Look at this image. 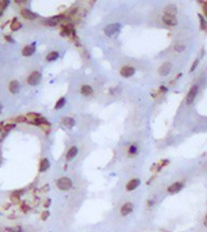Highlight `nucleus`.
<instances>
[{"mask_svg":"<svg viewBox=\"0 0 207 232\" xmlns=\"http://www.w3.org/2000/svg\"><path fill=\"white\" fill-rule=\"evenodd\" d=\"M184 50H186V46H184L183 44H177L176 46H175V50H176V52H178V53H180V52H183Z\"/></svg>","mask_w":207,"mask_h":232,"instance_id":"24","label":"nucleus"},{"mask_svg":"<svg viewBox=\"0 0 207 232\" xmlns=\"http://www.w3.org/2000/svg\"><path fill=\"white\" fill-rule=\"evenodd\" d=\"M65 102H66L65 98H60V100L57 101L56 105H55V109H56V110H58V109H60V108H63V106L65 105Z\"/></svg>","mask_w":207,"mask_h":232,"instance_id":"22","label":"nucleus"},{"mask_svg":"<svg viewBox=\"0 0 207 232\" xmlns=\"http://www.w3.org/2000/svg\"><path fill=\"white\" fill-rule=\"evenodd\" d=\"M9 88H10V91L12 94H16L18 90H20V83L17 81H12L9 85Z\"/></svg>","mask_w":207,"mask_h":232,"instance_id":"15","label":"nucleus"},{"mask_svg":"<svg viewBox=\"0 0 207 232\" xmlns=\"http://www.w3.org/2000/svg\"><path fill=\"white\" fill-rule=\"evenodd\" d=\"M58 56H60V55H58L57 52H51V53L46 56V60H48V61H53V60L58 58Z\"/></svg>","mask_w":207,"mask_h":232,"instance_id":"21","label":"nucleus"},{"mask_svg":"<svg viewBox=\"0 0 207 232\" xmlns=\"http://www.w3.org/2000/svg\"><path fill=\"white\" fill-rule=\"evenodd\" d=\"M139 184H140V181L137 179H134L127 183V185H126V189H127L128 191H130V190H134Z\"/></svg>","mask_w":207,"mask_h":232,"instance_id":"12","label":"nucleus"},{"mask_svg":"<svg viewBox=\"0 0 207 232\" xmlns=\"http://www.w3.org/2000/svg\"><path fill=\"white\" fill-rule=\"evenodd\" d=\"M0 163H1V160H0Z\"/></svg>","mask_w":207,"mask_h":232,"instance_id":"33","label":"nucleus"},{"mask_svg":"<svg viewBox=\"0 0 207 232\" xmlns=\"http://www.w3.org/2000/svg\"><path fill=\"white\" fill-rule=\"evenodd\" d=\"M162 20H163L164 24H166L168 26H175L177 24V18L175 16H172V15L164 14L163 17H162Z\"/></svg>","mask_w":207,"mask_h":232,"instance_id":"6","label":"nucleus"},{"mask_svg":"<svg viewBox=\"0 0 207 232\" xmlns=\"http://www.w3.org/2000/svg\"><path fill=\"white\" fill-rule=\"evenodd\" d=\"M56 186L60 190H68L72 186V182H71V179H68V177H62V179H57Z\"/></svg>","mask_w":207,"mask_h":232,"instance_id":"2","label":"nucleus"},{"mask_svg":"<svg viewBox=\"0 0 207 232\" xmlns=\"http://www.w3.org/2000/svg\"><path fill=\"white\" fill-rule=\"evenodd\" d=\"M176 13H177V9H176V6H174V4H169V6H167L166 9H165V14L166 15L175 16Z\"/></svg>","mask_w":207,"mask_h":232,"instance_id":"14","label":"nucleus"},{"mask_svg":"<svg viewBox=\"0 0 207 232\" xmlns=\"http://www.w3.org/2000/svg\"><path fill=\"white\" fill-rule=\"evenodd\" d=\"M63 15H57V16H54V17H51L50 20H46V24H48L49 26H54V25H56V24H58V23L60 22V20H63Z\"/></svg>","mask_w":207,"mask_h":232,"instance_id":"11","label":"nucleus"},{"mask_svg":"<svg viewBox=\"0 0 207 232\" xmlns=\"http://www.w3.org/2000/svg\"><path fill=\"white\" fill-rule=\"evenodd\" d=\"M1 131H2V128H1V125H0V133H1Z\"/></svg>","mask_w":207,"mask_h":232,"instance_id":"31","label":"nucleus"},{"mask_svg":"<svg viewBox=\"0 0 207 232\" xmlns=\"http://www.w3.org/2000/svg\"><path fill=\"white\" fill-rule=\"evenodd\" d=\"M49 217V212L46 211V212H43L42 213V216H41V219H43V220H46V218Z\"/></svg>","mask_w":207,"mask_h":232,"instance_id":"27","label":"nucleus"},{"mask_svg":"<svg viewBox=\"0 0 207 232\" xmlns=\"http://www.w3.org/2000/svg\"><path fill=\"white\" fill-rule=\"evenodd\" d=\"M120 73H121V75L124 76V78H130V76L135 74V69H134L133 67H128V66H126V67H123L122 69H121Z\"/></svg>","mask_w":207,"mask_h":232,"instance_id":"5","label":"nucleus"},{"mask_svg":"<svg viewBox=\"0 0 207 232\" xmlns=\"http://www.w3.org/2000/svg\"><path fill=\"white\" fill-rule=\"evenodd\" d=\"M136 151H137V146H136V145H132V146H130V149H128V153H130V155L136 154Z\"/></svg>","mask_w":207,"mask_h":232,"instance_id":"25","label":"nucleus"},{"mask_svg":"<svg viewBox=\"0 0 207 232\" xmlns=\"http://www.w3.org/2000/svg\"><path fill=\"white\" fill-rule=\"evenodd\" d=\"M0 14H1V13H0Z\"/></svg>","mask_w":207,"mask_h":232,"instance_id":"34","label":"nucleus"},{"mask_svg":"<svg viewBox=\"0 0 207 232\" xmlns=\"http://www.w3.org/2000/svg\"><path fill=\"white\" fill-rule=\"evenodd\" d=\"M21 27H22V24H21V23L18 22L16 18H14V20H13V22H12V24H11V30L16 31V30H18Z\"/></svg>","mask_w":207,"mask_h":232,"instance_id":"19","label":"nucleus"},{"mask_svg":"<svg viewBox=\"0 0 207 232\" xmlns=\"http://www.w3.org/2000/svg\"><path fill=\"white\" fill-rule=\"evenodd\" d=\"M133 209H134L133 204L130 203V202H127V203H125L124 205L122 206V209H121V214H122L123 216L128 215V214L133 211Z\"/></svg>","mask_w":207,"mask_h":232,"instance_id":"10","label":"nucleus"},{"mask_svg":"<svg viewBox=\"0 0 207 232\" xmlns=\"http://www.w3.org/2000/svg\"><path fill=\"white\" fill-rule=\"evenodd\" d=\"M1 110H2V106H1V104H0V113H1Z\"/></svg>","mask_w":207,"mask_h":232,"instance_id":"32","label":"nucleus"},{"mask_svg":"<svg viewBox=\"0 0 207 232\" xmlns=\"http://www.w3.org/2000/svg\"><path fill=\"white\" fill-rule=\"evenodd\" d=\"M197 64H199V59H196L195 61H194V64H193L192 68H191V71H193V70H194V69H195L196 66H197Z\"/></svg>","mask_w":207,"mask_h":232,"instance_id":"29","label":"nucleus"},{"mask_svg":"<svg viewBox=\"0 0 207 232\" xmlns=\"http://www.w3.org/2000/svg\"><path fill=\"white\" fill-rule=\"evenodd\" d=\"M121 30V25L116 23V24H109L105 28V34L108 37H116Z\"/></svg>","mask_w":207,"mask_h":232,"instance_id":"1","label":"nucleus"},{"mask_svg":"<svg viewBox=\"0 0 207 232\" xmlns=\"http://www.w3.org/2000/svg\"><path fill=\"white\" fill-rule=\"evenodd\" d=\"M21 13H22V15H23L25 18H27V20H36L38 17V14H36L34 12H31L30 10H27V9H23Z\"/></svg>","mask_w":207,"mask_h":232,"instance_id":"8","label":"nucleus"},{"mask_svg":"<svg viewBox=\"0 0 207 232\" xmlns=\"http://www.w3.org/2000/svg\"><path fill=\"white\" fill-rule=\"evenodd\" d=\"M183 187V184L182 183H174L173 185H170L168 187V192L170 193H177L178 191L181 190V188Z\"/></svg>","mask_w":207,"mask_h":232,"instance_id":"9","label":"nucleus"},{"mask_svg":"<svg viewBox=\"0 0 207 232\" xmlns=\"http://www.w3.org/2000/svg\"><path fill=\"white\" fill-rule=\"evenodd\" d=\"M77 155H78V148L76 147V146L71 147L70 149L68 151V153H67V160L74 159V158L77 156Z\"/></svg>","mask_w":207,"mask_h":232,"instance_id":"16","label":"nucleus"},{"mask_svg":"<svg viewBox=\"0 0 207 232\" xmlns=\"http://www.w3.org/2000/svg\"><path fill=\"white\" fill-rule=\"evenodd\" d=\"M35 53V44L27 45L23 50V55L24 56H31Z\"/></svg>","mask_w":207,"mask_h":232,"instance_id":"13","label":"nucleus"},{"mask_svg":"<svg viewBox=\"0 0 207 232\" xmlns=\"http://www.w3.org/2000/svg\"><path fill=\"white\" fill-rule=\"evenodd\" d=\"M40 80H41V74H40L39 72H37V71H35V72H32L30 75H29L27 82H28L29 85H32V86H35V85L39 84Z\"/></svg>","mask_w":207,"mask_h":232,"instance_id":"3","label":"nucleus"},{"mask_svg":"<svg viewBox=\"0 0 207 232\" xmlns=\"http://www.w3.org/2000/svg\"><path fill=\"white\" fill-rule=\"evenodd\" d=\"M170 68H172V66H170L169 62H165V64H163L159 69L160 74H161L162 76H166L168 73L170 72Z\"/></svg>","mask_w":207,"mask_h":232,"instance_id":"7","label":"nucleus"},{"mask_svg":"<svg viewBox=\"0 0 207 232\" xmlns=\"http://www.w3.org/2000/svg\"><path fill=\"white\" fill-rule=\"evenodd\" d=\"M6 40H8V41H11V42H13V40L10 38V37H6Z\"/></svg>","mask_w":207,"mask_h":232,"instance_id":"30","label":"nucleus"},{"mask_svg":"<svg viewBox=\"0 0 207 232\" xmlns=\"http://www.w3.org/2000/svg\"><path fill=\"white\" fill-rule=\"evenodd\" d=\"M49 167H50L49 160H48V159H43L42 161H41V163H40V169H39V171H40V172H44V171L48 170Z\"/></svg>","mask_w":207,"mask_h":232,"instance_id":"18","label":"nucleus"},{"mask_svg":"<svg viewBox=\"0 0 207 232\" xmlns=\"http://www.w3.org/2000/svg\"><path fill=\"white\" fill-rule=\"evenodd\" d=\"M197 85H194V86L192 87L190 89V91L188 92V96H187V102L189 104L192 103L193 100H194V98L196 97V94H197Z\"/></svg>","mask_w":207,"mask_h":232,"instance_id":"4","label":"nucleus"},{"mask_svg":"<svg viewBox=\"0 0 207 232\" xmlns=\"http://www.w3.org/2000/svg\"><path fill=\"white\" fill-rule=\"evenodd\" d=\"M63 124L68 127H72V126H74V119L71 117H66L63 119Z\"/></svg>","mask_w":207,"mask_h":232,"instance_id":"20","label":"nucleus"},{"mask_svg":"<svg viewBox=\"0 0 207 232\" xmlns=\"http://www.w3.org/2000/svg\"><path fill=\"white\" fill-rule=\"evenodd\" d=\"M81 94L82 95H85V96H90L93 94V88L91 86H88V85H83L81 87Z\"/></svg>","mask_w":207,"mask_h":232,"instance_id":"17","label":"nucleus"},{"mask_svg":"<svg viewBox=\"0 0 207 232\" xmlns=\"http://www.w3.org/2000/svg\"><path fill=\"white\" fill-rule=\"evenodd\" d=\"M200 18H201V22H202V28L205 29V27H206V24H205V20H204V17L202 16V15H200Z\"/></svg>","mask_w":207,"mask_h":232,"instance_id":"28","label":"nucleus"},{"mask_svg":"<svg viewBox=\"0 0 207 232\" xmlns=\"http://www.w3.org/2000/svg\"><path fill=\"white\" fill-rule=\"evenodd\" d=\"M6 231L8 232H22L21 227H11V228H7Z\"/></svg>","mask_w":207,"mask_h":232,"instance_id":"23","label":"nucleus"},{"mask_svg":"<svg viewBox=\"0 0 207 232\" xmlns=\"http://www.w3.org/2000/svg\"><path fill=\"white\" fill-rule=\"evenodd\" d=\"M26 119H27V118H26V117H23V116H20V117H17L16 119H15V121H17V123H22V121H26Z\"/></svg>","mask_w":207,"mask_h":232,"instance_id":"26","label":"nucleus"}]
</instances>
